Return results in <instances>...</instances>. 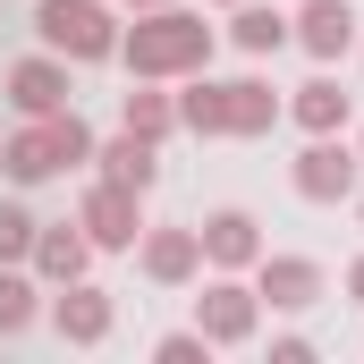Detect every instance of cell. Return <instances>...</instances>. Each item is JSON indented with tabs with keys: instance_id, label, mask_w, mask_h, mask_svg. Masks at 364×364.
Here are the masks:
<instances>
[{
	"instance_id": "cell-1",
	"label": "cell",
	"mask_w": 364,
	"mask_h": 364,
	"mask_svg": "<svg viewBox=\"0 0 364 364\" xmlns=\"http://www.w3.org/2000/svg\"><path fill=\"white\" fill-rule=\"evenodd\" d=\"M119 51H127V77H136V85L195 77V68L212 60V26H203V17H186V9H144V17H136V34H127Z\"/></svg>"
},
{
	"instance_id": "cell-2",
	"label": "cell",
	"mask_w": 364,
	"mask_h": 364,
	"mask_svg": "<svg viewBox=\"0 0 364 364\" xmlns=\"http://www.w3.org/2000/svg\"><path fill=\"white\" fill-rule=\"evenodd\" d=\"M77 161H93V127L77 119V110L26 119V127L0 144V170H9L17 186H43V178H60V170H77Z\"/></svg>"
},
{
	"instance_id": "cell-3",
	"label": "cell",
	"mask_w": 364,
	"mask_h": 364,
	"mask_svg": "<svg viewBox=\"0 0 364 364\" xmlns=\"http://www.w3.org/2000/svg\"><path fill=\"white\" fill-rule=\"evenodd\" d=\"M34 34L60 60H110L119 51V26H110L102 0H34Z\"/></svg>"
},
{
	"instance_id": "cell-4",
	"label": "cell",
	"mask_w": 364,
	"mask_h": 364,
	"mask_svg": "<svg viewBox=\"0 0 364 364\" xmlns=\"http://www.w3.org/2000/svg\"><path fill=\"white\" fill-rule=\"evenodd\" d=\"M77 229H85L93 246H136V237H144V212H136V186H119V178L85 186V203H77Z\"/></svg>"
},
{
	"instance_id": "cell-5",
	"label": "cell",
	"mask_w": 364,
	"mask_h": 364,
	"mask_svg": "<svg viewBox=\"0 0 364 364\" xmlns=\"http://www.w3.org/2000/svg\"><path fill=\"white\" fill-rule=\"evenodd\" d=\"M356 170H364V153L314 136V144L296 153V195H305V203H348V195H356Z\"/></svg>"
},
{
	"instance_id": "cell-6",
	"label": "cell",
	"mask_w": 364,
	"mask_h": 364,
	"mask_svg": "<svg viewBox=\"0 0 364 364\" xmlns=\"http://www.w3.org/2000/svg\"><path fill=\"white\" fill-rule=\"evenodd\" d=\"M255 305H263L255 288H237V279L220 272L203 296H195V331H203L212 348H237V339H255Z\"/></svg>"
},
{
	"instance_id": "cell-7",
	"label": "cell",
	"mask_w": 364,
	"mask_h": 364,
	"mask_svg": "<svg viewBox=\"0 0 364 364\" xmlns=\"http://www.w3.org/2000/svg\"><path fill=\"white\" fill-rule=\"evenodd\" d=\"M9 102H17V119H51V110H68V60H60V51L17 60V68H9Z\"/></svg>"
},
{
	"instance_id": "cell-8",
	"label": "cell",
	"mask_w": 364,
	"mask_h": 364,
	"mask_svg": "<svg viewBox=\"0 0 364 364\" xmlns=\"http://www.w3.org/2000/svg\"><path fill=\"white\" fill-rule=\"evenodd\" d=\"M255 296H272L279 314H305L322 296V263H305V255H255Z\"/></svg>"
},
{
	"instance_id": "cell-9",
	"label": "cell",
	"mask_w": 364,
	"mask_h": 364,
	"mask_svg": "<svg viewBox=\"0 0 364 364\" xmlns=\"http://www.w3.org/2000/svg\"><path fill=\"white\" fill-rule=\"evenodd\" d=\"M195 237H203V263H212V272H255V255H263L255 212H212Z\"/></svg>"
},
{
	"instance_id": "cell-10",
	"label": "cell",
	"mask_w": 364,
	"mask_h": 364,
	"mask_svg": "<svg viewBox=\"0 0 364 364\" xmlns=\"http://www.w3.org/2000/svg\"><path fill=\"white\" fill-rule=\"evenodd\" d=\"M288 34H296L314 60H339V51L356 43V9H348V0H305V9L288 17Z\"/></svg>"
},
{
	"instance_id": "cell-11",
	"label": "cell",
	"mask_w": 364,
	"mask_h": 364,
	"mask_svg": "<svg viewBox=\"0 0 364 364\" xmlns=\"http://www.w3.org/2000/svg\"><path fill=\"white\" fill-rule=\"evenodd\" d=\"M85 263H93V237L77 229V220H60V229H34V272L51 279V288L85 279Z\"/></svg>"
},
{
	"instance_id": "cell-12",
	"label": "cell",
	"mask_w": 364,
	"mask_h": 364,
	"mask_svg": "<svg viewBox=\"0 0 364 364\" xmlns=\"http://www.w3.org/2000/svg\"><path fill=\"white\" fill-rule=\"evenodd\" d=\"M93 161H102V178L136 186V195H144V186L161 178V144H153V136H127V127H119L110 144H93Z\"/></svg>"
},
{
	"instance_id": "cell-13",
	"label": "cell",
	"mask_w": 364,
	"mask_h": 364,
	"mask_svg": "<svg viewBox=\"0 0 364 364\" xmlns=\"http://www.w3.org/2000/svg\"><path fill=\"white\" fill-rule=\"evenodd\" d=\"M144 272L161 279V288L195 279L203 272V237H195V229H144Z\"/></svg>"
},
{
	"instance_id": "cell-14",
	"label": "cell",
	"mask_w": 364,
	"mask_h": 364,
	"mask_svg": "<svg viewBox=\"0 0 364 364\" xmlns=\"http://www.w3.org/2000/svg\"><path fill=\"white\" fill-rule=\"evenodd\" d=\"M51 322H60V339L93 348V339H110V296H102V288H85V279H68V296L51 305Z\"/></svg>"
},
{
	"instance_id": "cell-15",
	"label": "cell",
	"mask_w": 364,
	"mask_h": 364,
	"mask_svg": "<svg viewBox=\"0 0 364 364\" xmlns=\"http://www.w3.org/2000/svg\"><path fill=\"white\" fill-rule=\"evenodd\" d=\"M229 43H237L246 60H272L279 43H288V17H279V9H255V0H237V17H229Z\"/></svg>"
},
{
	"instance_id": "cell-16",
	"label": "cell",
	"mask_w": 364,
	"mask_h": 364,
	"mask_svg": "<svg viewBox=\"0 0 364 364\" xmlns=\"http://www.w3.org/2000/svg\"><path fill=\"white\" fill-rule=\"evenodd\" d=\"M288 110H296V127H305V136H339V127H348V93L331 85V77L296 85V102H288Z\"/></svg>"
},
{
	"instance_id": "cell-17",
	"label": "cell",
	"mask_w": 364,
	"mask_h": 364,
	"mask_svg": "<svg viewBox=\"0 0 364 364\" xmlns=\"http://www.w3.org/2000/svg\"><path fill=\"white\" fill-rule=\"evenodd\" d=\"M279 119V93L263 77H229V136H263Z\"/></svg>"
},
{
	"instance_id": "cell-18",
	"label": "cell",
	"mask_w": 364,
	"mask_h": 364,
	"mask_svg": "<svg viewBox=\"0 0 364 364\" xmlns=\"http://www.w3.org/2000/svg\"><path fill=\"white\" fill-rule=\"evenodd\" d=\"M178 127H195V136H229V85H212V77L195 68V85L178 93Z\"/></svg>"
},
{
	"instance_id": "cell-19",
	"label": "cell",
	"mask_w": 364,
	"mask_h": 364,
	"mask_svg": "<svg viewBox=\"0 0 364 364\" xmlns=\"http://www.w3.org/2000/svg\"><path fill=\"white\" fill-rule=\"evenodd\" d=\"M119 127H127V136H153V144H161V136L178 127V102H170V93H127V102H119Z\"/></svg>"
},
{
	"instance_id": "cell-20",
	"label": "cell",
	"mask_w": 364,
	"mask_h": 364,
	"mask_svg": "<svg viewBox=\"0 0 364 364\" xmlns=\"http://www.w3.org/2000/svg\"><path fill=\"white\" fill-rule=\"evenodd\" d=\"M26 255H34V212L0 203V263H26Z\"/></svg>"
},
{
	"instance_id": "cell-21",
	"label": "cell",
	"mask_w": 364,
	"mask_h": 364,
	"mask_svg": "<svg viewBox=\"0 0 364 364\" xmlns=\"http://www.w3.org/2000/svg\"><path fill=\"white\" fill-rule=\"evenodd\" d=\"M26 322H34V288L0 263V331H26Z\"/></svg>"
},
{
	"instance_id": "cell-22",
	"label": "cell",
	"mask_w": 364,
	"mask_h": 364,
	"mask_svg": "<svg viewBox=\"0 0 364 364\" xmlns=\"http://www.w3.org/2000/svg\"><path fill=\"white\" fill-rule=\"evenodd\" d=\"M153 356H161V364H203V356H212V339H203V331H170Z\"/></svg>"
},
{
	"instance_id": "cell-23",
	"label": "cell",
	"mask_w": 364,
	"mask_h": 364,
	"mask_svg": "<svg viewBox=\"0 0 364 364\" xmlns=\"http://www.w3.org/2000/svg\"><path fill=\"white\" fill-rule=\"evenodd\" d=\"M348 288H356V296H364V255H356V263H348Z\"/></svg>"
},
{
	"instance_id": "cell-24",
	"label": "cell",
	"mask_w": 364,
	"mask_h": 364,
	"mask_svg": "<svg viewBox=\"0 0 364 364\" xmlns=\"http://www.w3.org/2000/svg\"><path fill=\"white\" fill-rule=\"evenodd\" d=\"M127 9H170V0H127Z\"/></svg>"
},
{
	"instance_id": "cell-25",
	"label": "cell",
	"mask_w": 364,
	"mask_h": 364,
	"mask_svg": "<svg viewBox=\"0 0 364 364\" xmlns=\"http://www.w3.org/2000/svg\"><path fill=\"white\" fill-rule=\"evenodd\" d=\"M356 220H364V195H356Z\"/></svg>"
},
{
	"instance_id": "cell-26",
	"label": "cell",
	"mask_w": 364,
	"mask_h": 364,
	"mask_svg": "<svg viewBox=\"0 0 364 364\" xmlns=\"http://www.w3.org/2000/svg\"><path fill=\"white\" fill-rule=\"evenodd\" d=\"M220 9H237V0H220Z\"/></svg>"
},
{
	"instance_id": "cell-27",
	"label": "cell",
	"mask_w": 364,
	"mask_h": 364,
	"mask_svg": "<svg viewBox=\"0 0 364 364\" xmlns=\"http://www.w3.org/2000/svg\"><path fill=\"white\" fill-rule=\"evenodd\" d=\"M356 153H364V144H356Z\"/></svg>"
}]
</instances>
